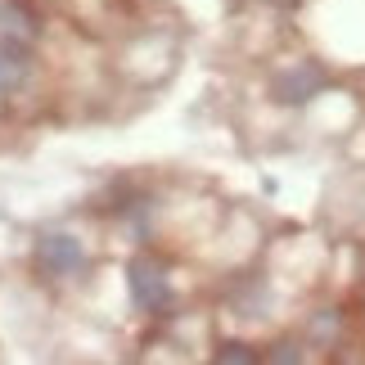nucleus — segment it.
Listing matches in <instances>:
<instances>
[{"instance_id":"nucleus-1","label":"nucleus","mask_w":365,"mask_h":365,"mask_svg":"<svg viewBox=\"0 0 365 365\" xmlns=\"http://www.w3.org/2000/svg\"><path fill=\"white\" fill-rule=\"evenodd\" d=\"M126 289H131V302L149 316L172 307V279H167V271L153 257H131V266H126Z\"/></svg>"},{"instance_id":"nucleus-2","label":"nucleus","mask_w":365,"mask_h":365,"mask_svg":"<svg viewBox=\"0 0 365 365\" xmlns=\"http://www.w3.org/2000/svg\"><path fill=\"white\" fill-rule=\"evenodd\" d=\"M41 14L27 5V0H0V46H19L32 50L41 41Z\"/></svg>"},{"instance_id":"nucleus-3","label":"nucleus","mask_w":365,"mask_h":365,"mask_svg":"<svg viewBox=\"0 0 365 365\" xmlns=\"http://www.w3.org/2000/svg\"><path fill=\"white\" fill-rule=\"evenodd\" d=\"M36 266L46 275H77L86 266V248H81L73 235H46L36 244Z\"/></svg>"},{"instance_id":"nucleus-4","label":"nucleus","mask_w":365,"mask_h":365,"mask_svg":"<svg viewBox=\"0 0 365 365\" xmlns=\"http://www.w3.org/2000/svg\"><path fill=\"white\" fill-rule=\"evenodd\" d=\"M320 86H325V77L316 73V63H302V68H293V73H284L275 81V95L284 104H302V100H312Z\"/></svg>"},{"instance_id":"nucleus-5","label":"nucleus","mask_w":365,"mask_h":365,"mask_svg":"<svg viewBox=\"0 0 365 365\" xmlns=\"http://www.w3.org/2000/svg\"><path fill=\"white\" fill-rule=\"evenodd\" d=\"M217 361H257V352H248V347L244 343H226V347H221V352H217Z\"/></svg>"},{"instance_id":"nucleus-6","label":"nucleus","mask_w":365,"mask_h":365,"mask_svg":"<svg viewBox=\"0 0 365 365\" xmlns=\"http://www.w3.org/2000/svg\"><path fill=\"white\" fill-rule=\"evenodd\" d=\"M271 361H302V352H298V347H293V343H284V347H279V352H271Z\"/></svg>"}]
</instances>
